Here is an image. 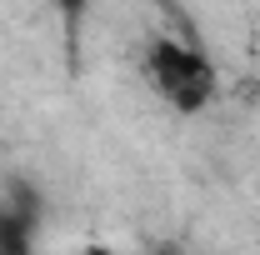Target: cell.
Segmentation results:
<instances>
[{
	"instance_id": "2",
	"label": "cell",
	"mask_w": 260,
	"mask_h": 255,
	"mask_svg": "<svg viewBox=\"0 0 260 255\" xmlns=\"http://www.w3.org/2000/svg\"><path fill=\"white\" fill-rule=\"evenodd\" d=\"M80 255H125V250H115V245H105V240H90Z\"/></svg>"
},
{
	"instance_id": "1",
	"label": "cell",
	"mask_w": 260,
	"mask_h": 255,
	"mask_svg": "<svg viewBox=\"0 0 260 255\" xmlns=\"http://www.w3.org/2000/svg\"><path fill=\"white\" fill-rule=\"evenodd\" d=\"M140 80L180 120H200L220 100V65L185 35H150V45L140 50Z\"/></svg>"
},
{
	"instance_id": "3",
	"label": "cell",
	"mask_w": 260,
	"mask_h": 255,
	"mask_svg": "<svg viewBox=\"0 0 260 255\" xmlns=\"http://www.w3.org/2000/svg\"><path fill=\"white\" fill-rule=\"evenodd\" d=\"M160 255H180V250H160Z\"/></svg>"
}]
</instances>
